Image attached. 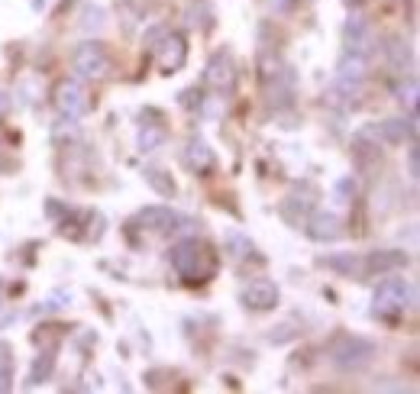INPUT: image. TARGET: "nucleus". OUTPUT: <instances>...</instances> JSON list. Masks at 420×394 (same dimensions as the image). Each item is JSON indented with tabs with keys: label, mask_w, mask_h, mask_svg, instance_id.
<instances>
[{
	"label": "nucleus",
	"mask_w": 420,
	"mask_h": 394,
	"mask_svg": "<svg viewBox=\"0 0 420 394\" xmlns=\"http://www.w3.org/2000/svg\"><path fill=\"white\" fill-rule=\"evenodd\" d=\"M172 268L188 284H204L217 272V252L201 239H182L172 249Z\"/></svg>",
	"instance_id": "f257e3e1"
},
{
	"label": "nucleus",
	"mask_w": 420,
	"mask_h": 394,
	"mask_svg": "<svg viewBox=\"0 0 420 394\" xmlns=\"http://www.w3.org/2000/svg\"><path fill=\"white\" fill-rule=\"evenodd\" d=\"M417 304V291L405 278H385L372 294V314L381 320H401Z\"/></svg>",
	"instance_id": "f03ea898"
},
{
	"label": "nucleus",
	"mask_w": 420,
	"mask_h": 394,
	"mask_svg": "<svg viewBox=\"0 0 420 394\" xmlns=\"http://www.w3.org/2000/svg\"><path fill=\"white\" fill-rule=\"evenodd\" d=\"M375 343L365 336H352V333H340V336L330 343V359H333L340 369H365V365L375 359Z\"/></svg>",
	"instance_id": "7ed1b4c3"
},
{
	"label": "nucleus",
	"mask_w": 420,
	"mask_h": 394,
	"mask_svg": "<svg viewBox=\"0 0 420 394\" xmlns=\"http://www.w3.org/2000/svg\"><path fill=\"white\" fill-rule=\"evenodd\" d=\"M75 72L81 78H91V81H103L113 74V58L107 55V48L101 42H81L75 48Z\"/></svg>",
	"instance_id": "20e7f679"
},
{
	"label": "nucleus",
	"mask_w": 420,
	"mask_h": 394,
	"mask_svg": "<svg viewBox=\"0 0 420 394\" xmlns=\"http://www.w3.org/2000/svg\"><path fill=\"white\" fill-rule=\"evenodd\" d=\"M52 104H56V110L62 113L65 120H78V117H84L91 110V97H87L81 81L62 78L56 84V91H52Z\"/></svg>",
	"instance_id": "39448f33"
},
{
	"label": "nucleus",
	"mask_w": 420,
	"mask_h": 394,
	"mask_svg": "<svg viewBox=\"0 0 420 394\" xmlns=\"http://www.w3.org/2000/svg\"><path fill=\"white\" fill-rule=\"evenodd\" d=\"M204 84L217 94H233L236 88V65H233L230 52H214L204 68Z\"/></svg>",
	"instance_id": "423d86ee"
},
{
	"label": "nucleus",
	"mask_w": 420,
	"mask_h": 394,
	"mask_svg": "<svg viewBox=\"0 0 420 394\" xmlns=\"http://www.w3.org/2000/svg\"><path fill=\"white\" fill-rule=\"evenodd\" d=\"M155 62H159L162 74H174L178 68H184L188 62V39L182 32H165L155 46Z\"/></svg>",
	"instance_id": "0eeeda50"
},
{
	"label": "nucleus",
	"mask_w": 420,
	"mask_h": 394,
	"mask_svg": "<svg viewBox=\"0 0 420 394\" xmlns=\"http://www.w3.org/2000/svg\"><path fill=\"white\" fill-rule=\"evenodd\" d=\"M239 301H243V307H249V310H275L278 284L269 282V278H255V282H249L246 288L239 291Z\"/></svg>",
	"instance_id": "6e6552de"
},
{
	"label": "nucleus",
	"mask_w": 420,
	"mask_h": 394,
	"mask_svg": "<svg viewBox=\"0 0 420 394\" xmlns=\"http://www.w3.org/2000/svg\"><path fill=\"white\" fill-rule=\"evenodd\" d=\"M304 233L314 242H336L343 236V223L330 210H314V214L304 220Z\"/></svg>",
	"instance_id": "1a4fd4ad"
},
{
	"label": "nucleus",
	"mask_w": 420,
	"mask_h": 394,
	"mask_svg": "<svg viewBox=\"0 0 420 394\" xmlns=\"http://www.w3.org/2000/svg\"><path fill=\"white\" fill-rule=\"evenodd\" d=\"M136 223L143 226V230H149V233H172V230H178L182 217H178L172 207L155 204V207H143V210H139V214H136Z\"/></svg>",
	"instance_id": "9d476101"
},
{
	"label": "nucleus",
	"mask_w": 420,
	"mask_h": 394,
	"mask_svg": "<svg viewBox=\"0 0 420 394\" xmlns=\"http://www.w3.org/2000/svg\"><path fill=\"white\" fill-rule=\"evenodd\" d=\"M411 256L401 249H381V252H369L362 258V272L365 275H388V272H397V268H407Z\"/></svg>",
	"instance_id": "9b49d317"
},
{
	"label": "nucleus",
	"mask_w": 420,
	"mask_h": 394,
	"mask_svg": "<svg viewBox=\"0 0 420 394\" xmlns=\"http://www.w3.org/2000/svg\"><path fill=\"white\" fill-rule=\"evenodd\" d=\"M184 165H188L194 175H210L217 165V155L201 136H191L188 145H184Z\"/></svg>",
	"instance_id": "f8f14e48"
},
{
	"label": "nucleus",
	"mask_w": 420,
	"mask_h": 394,
	"mask_svg": "<svg viewBox=\"0 0 420 394\" xmlns=\"http://www.w3.org/2000/svg\"><path fill=\"white\" fill-rule=\"evenodd\" d=\"M343 46H346V52L369 55V48H372V26L365 23L362 16H349L346 26H343Z\"/></svg>",
	"instance_id": "ddd939ff"
},
{
	"label": "nucleus",
	"mask_w": 420,
	"mask_h": 394,
	"mask_svg": "<svg viewBox=\"0 0 420 394\" xmlns=\"http://www.w3.org/2000/svg\"><path fill=\"white\" fill-rule=\"evenodd\" d=\"M165 139H168V129L162 126V123H143V126H139V136H136V145H139V152H152V149H159Z\"/></svg>",
	"instance_id": "4468645a"
},
{
	"label": "nucleus",
	"mask_w": 420,
	"mask_h": 394,
	"mask_svg": "<svg viewBox=\"0 0 420 394\" xmlns=\"http://www.w3.org/2000/svg\"><path fill=\"white\" fill-rule=\"evenodd\" d=\"M143 178H146V185L159 194V197H174V191H178V188H174V181H172V175H168V171H162V169H155V165L143 169Z\"/></svg>",
	"instance_id": "2eb2a0df"
},
{
	"label": "nucleus",
	"mask_w": 420,
	"mask_h": 394,
	"mask_svg": "<svg viewBox=\"0 0 420 394\" xmlns=\"http://www.w3.org/2000/svg\"><path fill=\"white\" fill-rule=\"evenodd\" d=\"M324 265H330V268H336V272H343V275H349V278H362V258L359 256H352V252H346V256H330V258H324Z\"/></svg>",
	"instance_id": "dca6fc26"
},
{
	"label": "nucleus",
	"mask_w": 420,
	"mask_h": 394,
	"mask_svg": "<svg viewBox=\"0 0 420 394\" xmlns=\"http://www.w3.org/2000/svg\"><path fill=\"white\" fill-rule=\"evenodd\" d=\"M52 369H56V353L36 355V362H32V369H30V379H26V385H30V388L42 385V381L52 375Z\"/></svg>",
	"instance_id": "f3484780"
},
{
	"label": "nucleus",
	"mask_w": 420,
	"mask_h": 394,
	"mask_svg": "<svg viewBox=\"0 0 420 394\" xmlns=\"http://www.w3.org/2000/svg\"><path fill=\"white\" fill-rule=\"evenodd\" d=\"M397 100L407 104L411 110L417 107V78L414 74H407V84H397Z\"/></svg>",
	"instance_id": "a211bd4d"
},
{
	"label": "nucleus",
	"mask_w": 420,
	"mask_h": 394,
	"mask_svg": "<svg viewBox=\"0 0 420 394\" xmlns=\"http://www.w3.org/2000/svg\"><path fill=\"white\" fill-rule=\"evenodd\" d=\"M388 52H391V62H395V68H401V72H405V65H407V72H411V52H407L405 42L395 39L388 46Z\"/></svg>",
	"instance_id": "6ab92c4d"
},
{
	"label": "nucleus",
	"mask_w": 420,
	"mask_h": 394,
	"mask_svg": "<svg viewBox=\"0 0 420 394\" xmlns=\"http://www.w3.org/2000/svg\"><path fill=\"white\" fill-rule=\"evenodd\" d=\"M81 26H84L87 32H91V29H101V26H103V10H101V7H87V10H84V23H81Z\"/></svg>",
	"instance_id": "aec40b11"
},
{
	"label": "nucleus",
	"mask_w": 420,
	"mask_h": 394,
	"mask_svg": "<svg viewBox=\"0 0 420 394\" xmlns=\"http://www.w3.org/2000/svg\"><path fill=\"white\" fill-rule=\"evenodd\" d=\"M10 381H13V375H10V349H4V355H0V391H10Z\"/></svg>",
	"instance_id": "412c9836"
},
{
	"label": "nucleus",
	"mask_w": 420,
	"mask_h": 394,
	"mask_svg": "<svg viewBox=\"0 0 420 394\" xmlns=\"http://www.w3.org/2000/svg\"><path fill=\"white\" fill-rule=\"evenodd\" d=\"M407 175H411V181H417V175H420V152H417V143H411V149H407Z\"/></svg>",
	"instance_id": "4be33fe9"
},
{
	"label": "nucleus",
	"mask_w": 420,
	"mask_h": 394,
	"mask_svg": "<svg viewBox=\"0 0 420 394\" xmlns=\"http://www.w3.org/2000/svg\"><path fill=\"white\" fill-rule=\"evenodd\" d=\"M269 7L275 10V13H288V10L294 7V0H269Z\"/></svg>",
	"instance_id": "5701e85b"
},
{
	"label": "nucleus",
	"mask_w": 420,
	"mask_h": 394,
	"mask_svg": "<svg viewBox=\"0 0 420 394\" xmlns=\"http://www.w3.org/2000/svg\"><path fill=\"white\" fill-rule=\"evenodd\" d=\"M75 4H78V0H62V7L68 10V7H75Z\"/></svg>",
	"instance_id": "b1692460"
},
{
	"label": "nucleus",
	"mask_w": 420,
	"mask_h": 394,
	"mask_svg": "<svg viewBox=\"0 0 420 394\" xmlns=\"http://www.w3.org/2000/svg\"><path fill=\"white\" fill-rule=\"evenodd\" d=\"M42 4H46V0H32V10H42Z\"/></svg>",
	"instance_id": "393cba45"
},
{
	"label": "nucleus",
	"mask_w": 420,
	"mask_h": 394,
	"mask_svg": "<svg viewBox=\"0 0 420 394\" xmlns=\"http://www.w3.org/2000/svg\"><path fill=\"white\" fill-rule=\"evenodd\" d=\"M346 4H362V0H346Z\"/></svg>",
	"instance_id": "a878e982"
}]
</instances>
